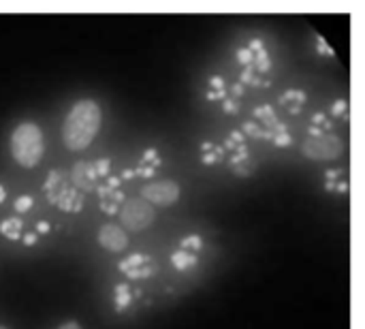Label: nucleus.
<instances>
[{
  "label": "nucleus",
  "mask_w": 365,
  "mask_h": 329,
  "mask_svg": "<svg viewBox=\"0 0 365 329\" xmlns=\"http://www.w3.org/2000/svg\"><path fill=\"white\" fill-rule=\"evenodd\" d=\"M98 131H101V107L94 101L83 98L71 107L62 124V141L71 152H79L92 143Z\"/></svg>",
  "instance_id": "f257e3e1"
},
{
  "label": "nucleus",
  "mask_w": 365,
  "mask_h": 329,
  "mask_svg": "<svg viewBox=\"0 0 365 329\" xmlns=\"http://www.w3.org/2000/svg\"><path fill=\"white\" fill-rule=\"evenodd\" d=\"M43 133L34 122H21L11 135V154L19 167H34L43 156Z\"/></svg>",
  "instance_id": "f03ea898"
},
{
  "label": "nucleus",
  "mask_w": 365,
  "mask_h": 329,
  "mask_svg": "<svg viewBox=\"0 0 365 329\" xmlns=\"http://www.w3.org/2000/svg\"><path fill=\"white\" fill-rule=\"evenodd\" d=\"M154 208L143 201L141 197H133V199H124V203L120 206V223L122 227H126V231H143L154 223Z\"/></svg>",
  "instance_id": "7ed1b4c3"
},
{
  "label": "nucleus",
  "mask_w": 365,
  "mask_h": 329,
  "mask_svg": "<svg viewBox=\"0 0 365 329\" xmlns=\"http://www.w3.org/2000/svg\"><path fill=\"white\" fill-rule=\"evenodd\" d=\"M302 152L310 161H334V158L342 156L344 143L338 135H334L329 131V133H323L317 137H308L302 146Z\"/></svg>",
  "instance_id": "20e7f679"
},
{
  "label": "nucleus",
  "mask_w": 365,
  "mask_h": 329,
  "mask_svg": "<svg viewBox=\"0 0 365 329\" xmlns=\"http://www.w3.org/2000/svg\"><path fill=\"white\" fill-rule=\"evenodd\" d=\"M141 199L148 201L152 208L160 206V208H169L180 199V186L173 180H158V182H150L141 188Z\"/></svg>",
  "instance_id": "39448f33"
},
{
  "label": "nucleus",
  "mask_w": 365,
  "mask_h": 329,
  "mask_svg": "<svg viewBox=\"0 0 365 329\" xmlns=\"http://www.w3.org/2000/svg\"><path fill=\"white\" fill-rule=\"evenodd\" d=\"M71 182H73V186L81 193H92V191H96L98 188V173H96V167H94V163H90V161H79V163H75V167L71 169Z\"/></svg>",
  "instance_id": "423d86ee"
},
{
  "label": "nucleus",
  "mask_w": 365,
  "mask_h": 329,
  "mask_svg": "<svg viewBox=\"0 0 365 329\" xmlns=\"http://www.w3.org/2000/svg\"><path fill=\"white\" fill-rule=\"evenodd\" d=\"M120 272L126 274L133 280H141V278H150L154 274V261L148 255L135 253L130 257H126L124 261H120Z\"/></svg>",
  "instance_id": "0eeeda50"
},
{
  "label": "nucleus",
  "mask_w": 365,
  "mask_h": 329,
  "mask_svg": "<svg viewBox=\"0 0 365 329\" xmlns=\"http://www.w3.org/2000/svg\"><path fill=\"white\" fill-rule=\"evenodd\" d=\"M107 182L105 184H98V197H101V208L105 214H118L120 212V206L124 203V197L118 188L120 180L115 178H105Z\"/></svg>",
  "instance_id": "6e6552de"
},
{
  "label": "nucleus",
  "mask_w": 365,
  "mask_h": 329,
  "mask_svg": "<svg viewBox=\"0 0 365 329\" xmlns=\"http://www.w3.org/2000/svg\"><path fill=\"white\" fill-rule=\"evenodd\" d=\"M71 186H73V184H71V178L66 176L64 169H51L49 176H47V182L43 184V191H45V195H47V199H49V203L56 206V203L66 195V191H68Z\"/></svg>",
  "instance_id": "1a4fd4ad"
},
{
  "label": "nucleus",
  "mask_w": 365,
  "mask_h": 329,
  "mask_svg": "<svg viewBox=\"0 0 365 329\" xmlns=\"http://www.w3.org/2000/svg\"><path fill=\"white\" fill-rule=\"evenodd\" d=\"M98 244L105 248V250H111V253H120V250H126L128 246V236L122 227L118 225H103L101 231H98Z\"/></svg>",
  "instance_id": "9d476101"
},
{
  "label": "nucleus",
  "mask_w": 365,
  "mask_h": 329,
  "mask_svg": "<svg viewBox=\"0 0 365 329\" xmlns=\"http://www.w3.org/2000/svg\"><path fill=\"white\" fill-rule=\"evenodd\" d=\"M62 212H81L83 208V193H79L75 186H71L66 191V195L56 203Z\"/></svg>",
  "instance_id": "9b49d317"
},
{
  "label": "nucleus",
  "mask_w": 365,
  "mask_h": 329,
  "mask_svg": "<svg viewBox=\"0 0 365 329\" xmlns=\"http://www.w3.org/2000/svg\"><path fill=\"white\" fill-rule=\"evenodd\" d=\"M160 165V158H158V152L154 150V148H150V150H145L143 152V156H141V165L137 167V176H143V178H150V176H154V171H156V167Z\"/></svg>",
  "instance_id": "f8f14e48"
},
{
  "label": "nucleus",
  "mask_w": 365,
  "mask_h": 329,
  "mask_svg": "<svg viewBox=\"0 0 365 329\" xmlns=\"http://www.w3.org/2000/svg\"><path fill=\"white\" fill-rule=\"evenodd\" d=\"M21 229H24V223L21 218H6L0 223V233L6 238V240H21Z\"/></svg>",
  "instance_id": "ddd939ff"
},
{
  "label": "nucleus",
  "mask_w": 365,
  "mask_h": 329,
  "mask_svg": "<svg viewBox=\"0 0 365 329\" xmlns=\"http://www.w3.org/2000/svg\"><path fill=\"white\" fill-rule=\"evenodd\" d=\"M171 263L175 270H188V268L197 265V255L188 253V250H178L171 255Z\"/></svg>",
  "instance_id": "4468645a"
},
{
  "label": "nucleus",
  "mask_w": 365,
  "mask_h": 329,
  "mask_svg": "<svg viewBox=\"0 0 365 329\" xmlns=\"http://www.w3.org/2000/svg\"><path fill=\"white\" fill-rule=\"evenodd\" d=\"M304 101H306V94H304V92H299V90H289V92L280 98V103H282V105H287L291 113H299V109H302V103H304Z\"/></svg>",
  "instance_id": "2eb2a0df"
},
{
  "label": "nucleus",
  "mask_w": 365,
  "mask_h": 329,
  "mask_svg": "<svg viewBox=\"0 0 365 329\" xmlns=\"http://www.w3.org/2000/svg\"><path fill=\"white\" fill-rule=\"evenodd\" d=\"M128 304H130V291H128V287L126 285H118V289H115V308L118 310H124Z\"/></svg>",
  "instance_id": "dca6fc26"
},
{
  "label": "nucleus",
  "mask_w": 365,
  "mask_h": 329,
  "mask_svg": "<svg viewBox=\"0 0 365 329\" xmlns=\"http://www.w3.org/2000/svg\"><path fill=\"white\" fill-rule=\"evenodd\" d=\"M203 248V242H201V238L199 236H188V238H184L182 240V244H180V250H188V253H199Z\"/></svg>",
  "instance_id": "f3484780"
},
{
  "label": "nucleus",
  "mask_w": 365,
  "mask_h": 329,
  "mask_svg": "<svg viewBox=\"0 0 365 329\" xmlns=\"http://www.w3.org/2000/svg\"><path fill=\"white\" fill-rule=\"evenodd\" d=\"M32 208V197H19V199H15V210L19 212V214H24V212H28Z\"/></svg>",
  "instance_id": "a211bd4d"
},
{
  "label": "nucleus",
  "mask_w": 365,
  "mask_h": 329,
  "mask_svg": "<svg viewBox=\"0 0 365 329\" xmlns=\"http://www.w3.org/2000/svg\"><path fill=\"white\" fill-rule=\"evenodd\" d=\"M34 242H36V233H26V236H24V244H26V246H32Z\"/></svg>",
  "instance_id": "6ab92c4d"
},
{
  "label": "nucleus",
  "mask_w": 365,
  "mask_h": 329,
  "mask_svg": "<svg viewBox=\"0 0 365 329\" xmlns=\"http://www.w3.org/2000/svg\"><path fill=\"white\" fill-rule=\"evenodd\" d=\"M58 329H81V325H79V323H75V321H68V323L60 325Z\"/></svg>",
  "instance_id": "aec40b11"
},
{
  "label": "nucleus",
  "mask_w": 365,
  "mask_h": 329,
  "mask_svg": "<svg viewBox=\"0 0 365 329\" xmlns=\"http://www.w3.org/2000/svg\"><path fill=\"white\" fill-rule=\"evenodd\" d=\"M344 107H346V101H338V103H336V107H334V111H336V113H342V111H344Z\"/></svg>",
  "instance_id": "412c9836"
},
{
  "label": "nucleus",
  "mask_w": 365,
  "mask_h": 329,
  "mask_svg": "<svg viewBox=\"0 0 365 329\" xmlns=\"http://www.w3.org/2000/svg\"><path fill=\"white\" fill-rule=\"evenodd\" d=\"M36 231H38V233H47V231H49V225H47V223H38V225H36Z\"/></svg>",
  "instance_id": "4be33fe9"
},
{
  "label": "nucleus",
  "mask_w": 365,
  "mask_h": 329,
  "mask_svg": "<svg viewBox=\"0 0 365 329\" xmlns=\"http://www.w3.org/2000/svg\"><path fill=\"white\" fill-rule=\"evenodd\" d=\"M4 197H6V191H4V188H2V186H0V203H2V201H4Z\"/></svg>",
  "instance_id": "5701e85b"
},
{
  "label": "nucleus",
  "mask_w": 365,
  "mask_h": 329,
  "mask_svg": "<svg viewBox=\"0 0 365 329\" xmlns=\"http://www.w3.org/2000/svg\"><path fill=\"white\" fill-rule=\"evenodd\" d=\"M0 329H6V328H0Z\"/></svg>",
  "instance_id": "b1692460"
}]
</instances>
